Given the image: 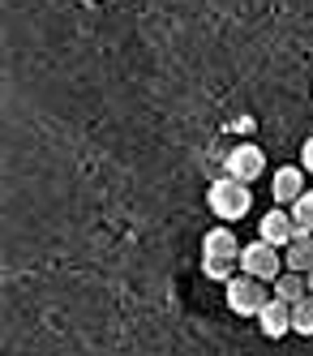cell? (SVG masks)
Returning a JSON list of instances; mask_svg holds the SVG:
<instances>
[{"label": "cell", "instance_id": "cell-1", "mask_svg": "<svg viewBox=\"0 0 313 356\" xmlns=\"http://www.w3.org/2000/svg\"><path fill=\"white\" fill-rule=\"evenodd\" d=\"M206 207H211V215H215V219L232 223V219H245V215H249L253 193H249V185H245V181H236V176H227V172H223L219 181L206 185Z\"/></svg>", "mask_w": 313, "mask_h": 356}, {"label": "cell", "instance_id": "cell-2", "mask_svg": "<svg viewBox=\"0 0 313 356\" xmlns=\"http://www.w3.org/2000/svg\"><path fill=\"white\" fill-rule=\"evenodd\" d=\"M241 270L245 275H253V279H266V284H275V279L288 270V262H283V249L279 245H271V241H249L245 249H241Z\"/></svg>", "mask_w": 313, "mask_h": 356}, {"label": "cell", "instance_id": "cell-3", "mask_svg": "<svg viewBox=\"0 0 313 356\" xmlns=\"http://www.w3.org/2000/svg\"><path fill=\"white\" fill-rule=\"evenodd\" d=\"M227 309L232 314H241V318H257V309L271 300V292H266V279H253V275H232L227 279Z\"/></svg>", "mask_w": 313, "mask_h": 356}, {"label": "cell", "instance_id": "cell-4", "mask_svg": "<svg viewBox=\"0 0 313 356\" xmlns=\"http://www.w3.org/2000/svg\"><path fill=\"white\" fill-rule=\"evenodd\" d=\"M223 172H227V176H236V181H245V185H253L257 176L266 172V155H262V146H253V142L232 146V150H227V159H223Z\"/></svg>", "mask_w": 313, "mask_h": 356}, {"label": "cell", "instance_id": "cell-5", "mask_svg": "<svg viewBox=\"0 0 313 356\" xmlns=\"http://www.w3.org/2000/svg\"><path fill=\"white\" fill-rule=\"evenodd\" d=\"M257 330H262L266 339L292 335V305H288V300H279V296H271L262 309H257Z\"/></svg>", "mask_w": 313, "mask_h": 356}, {"label": "cell", "instance_id": "cell-6", "mask_svg": "<svg viewBox=\"0 0 313 356\" xmlns=\"http://www.w3.org/2000/svg\"><path fill=\"white\" fill-rule=\"evenodd\" d=\"M305 168H296V163H288V168H275V181H271V197H275V207H292V202L309 189L305 185Z\"/></svg>", "mask_w": 313, "mask_h": 356}, {"label": "cell", "instance_id": "cell-7", "mask_svg": "<svg viewBox=\"0 0 313 356\" xmlns=\"http://www.w3.org/2000/svg\"><path fill=\"white\" fill-rule=\"evenodd\" d=\"M257 236L271 241V245H279V249H288V241L296 236V219H292V211H283V207L266 211L262 219H257Z\"/></svg>", "mask_w": 313, "mask_h": 356}, {"label": "cell", "instance_id": "cell-8", "mask_svg": "<svg viewBox=\"0 0 313 356\" xmlns=\"http://www.w3.org/2000/svg\"><path fill=\"white\" fill-rule=\"evenodd\" d=\"M241 241H236V232H232L227 223H219V227H211V232L202 236V258H241Z\"/></svg>", "mask_w": 313, "mask_h": 356}, {"label": "cell", "instance_id": "cell-9", "mask_svg": "<svg viewBox=\"0 0 313 356\" xmlns=\"http://www.w3.org/2000/svg\"><path fill=\"white\" fill-rule=\"evenodd\" d=\"M283 262H288V270L309 275L313 270V232H296L288 241V249H283Z\"/></svg>", "mask_w": 313, "mask_h": 356}, {"label": "cell", "instance_id": "cell-10", "mask_svg": "<svg viewBox=\"0 0 313 356\" xmlns=\"http://www.w3.org/2000/svg\"><path fill=\"white\" fill-rule=\"evenodd\" d=\"M275 296L288 300V305L305 300V296H309V275H300V270H283V275L275 279Z\"/></svg>", "mask_w": 313, "mask_h": 356}, {"label": "cell", "instance_id": "cell-11", "mask_svg": "<svg viewBox=\"0 0 313 356\" xmlns=\"http://www.w3.org/2000/svg\"><path fill=\"white\" fill-rule=\"evenodd\" d=\"M236 266H241V258H202V275L215 279V284H227L236 275Z\"/></svg>", "mask_w": 313, "mask_h": 356}, {"label": "cell", "instance_id": "cell-12", "mask_svg": "<svg viewBox=\"0 0 313 356\" xmlns=\"http://www.w3.org/2000/svg\"><path fill=\"white\" fill-rule=\"evenodd\" d=\"M292 335H305V339L313 335V296L292 305Z\"/></svg>", "mask_w": 313, "mask_h": 356}, {"label": "cell", "instance_id": "cell-13", "mask_svg": "<svg viewBox=\"0 0 313 356\" xmlns=\"http://www.w3.org/2000/svg\"><path fill=\"white\" fill-rule=\"evenodd\" d=\"M288 211H292V219H296V232H313V189H305Z\"/></svg>", "mask_w": 313, "mask_h": 356}, {"label": "cell", "instance_id": "cell-14", "mask_svg": "<svg viewBox=\"0 0 313 356\" xmlns=\"http://www.w3.org/2000/svg\"><path fill=\"white\" fill-rule=\"evenodd\" d=\"M300 168H305V172L313 176V134H309V142L300 146Z\"/></svg>", "mask_w": 313, "mask_h": 356}, {"label": "cell", "instance_id": "cell-15", "mask_svg": "<svg viewBox=\"0 0 313 356\" xmlns=\"http://www.w3.org/2000/svg\"><path fill=\"white\" fill-rule=\"evenodd\" d=\"M309 296H313V270H309Z\"/></svg>", "mask_w": 313, "mask_h": 356}]
</instances>
